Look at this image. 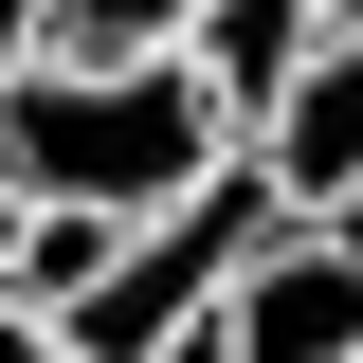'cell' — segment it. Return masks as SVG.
<instances>
[{
	"label": "cell",
	"instance_id": "3",
	"mask_svg": "<svg viewBox=\"0 0 363 363\" xmlns=\"http://www.w3.org/2000/svg\"><path fill=\"white\" fill-rule=\"evenodd\" d=\"M255 164H272V200H291V218H363V37H345V18L309 37V73L272 91Z\"/></svg>",
	"mask_w": 363,
	"mask_h": 363
},
{
	"label": "cell",
	"instance_id": "4",
	"mask_svg": "<svg viewBox=\"0 0 363 363\" xmlns=\"http://www.w3.org/2000/svg\"><path fill=\"white\" fill-rule=\"evenodd\" d=\"M309 37H327V0H200V18H182V91L218 109V145L272 128V91L309 73Z\"/></svg>",
	"mask_w": 363,
	"mask_h": 363
},
{
	"label": "cell",
	"instance_id": "8",
	"mask_svg": "<svg viewBox=\"0 0 363 363\" xmlns=\"http://www.w3.org/2000/svg\"><path fill=\"white\" fill-rule=\"evenodd\" d=\"M327 18H345V37H363V0H327Z\"/></svg>",
	"mask_w": 363,
	"mask_h": 363
},
{
	"label": "cell",
	"instance_id": "5",
	"mask_svg": "<svg viewBox=\"0 0 363 363\" xmlns=\"http://www.w3.org/2000/svg\"><path fill=\"white\" fill-rule=\"evenodd\" d=\"M182 18H200V0H37V55L128 73V55H182Z\"/></svg>",
	"mask_w": 363,
	"mask_h": 363
},
{
	"label": "cell",
	"instance_id": "7",
	"mask_svg": "<svg viewBox=\"0 0 363 363\" xmlns=\"http://www.w3.org/2000/svg\"><path fill=\"white\" fill-rule=\"evenodd\" d=\"M18 55H37V0H0V73H18Z\"/></svg>",
	"mask_w": 363,
	"mask_h": 363
},
{
	"label": "cell",
	"instance_id": "6",
	"mask_svg": "<svg viewBox=\"0 0 363 363\" xmlns=\"http://www.w3.org/2000/svg\"><path fill=\"white\" fill-rule=\"evenodd\" d=\"M0 363H73V327H55V309H18V291H0Z\"/></svg>",
	"mask_w": 363,
	"mask_h": 363
},
{
	"label": "cell",
	"instance_id": "2",
	"mask_svg": "<svg viewBox=\"0 0 363 363\" xmlns=\"http://www.w3.org/2000/svg\"><path fill=\"white\" fill-rule=\"evenodd\" d=\"M236 363H363V218H272L218 291Z\"/></svg>",
	"mask_w": 363,
	"mask_h": 363
},
{
	"label": "cell",
	"instance_id": "1",
	"mask_svg": "<svg viewBox=\"0 0 363 363\" xmlns=\"http://www.w3.org/2000/svg\"><path fill=\"white\" fill-rule=\"evenodd\" d=\"M218 164V109L182 91V55H128V73H73V55H18L0 73V182L18 200H91V218H145Z\"/></svg>",
	"mask_w": 363,
	"mask_h": 363
}]
</instances>
